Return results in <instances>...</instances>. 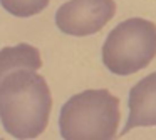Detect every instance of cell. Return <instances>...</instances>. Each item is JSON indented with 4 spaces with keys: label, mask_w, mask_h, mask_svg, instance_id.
Returning a JSON list of instances; mask_svg holds the SVG:
<instances>
[{
    "label": "cell",
    "mask_w": 156,
    "mask_h": 140,
    "mask_svg": "<svg viewBox=\"0 0 156 140\" xmlns=\"http://www.w3.org/2000/svg\"><path fill=\"white\" fill-rule=\"evenodd\" d=\"M41 67V52L34 45L17 43L14 47H5L0 50V83L14 72H19V70L35 72Z\"/></svg>",
    "instance_id": "cell-6"
},
{
    "label": "cell",
    "mask_w": 156,
    "mask_h": 140,
    "mask_svg": "<svg viewBox=\"0 0 156 140\" xmlns=\"http://www.w3.org/2000/svg\"><path fill=\"white\" fill-rule=\"evenodd\" d=\"M156 57V23L133 17L116 25L102 45V63L116 75H131Z\"/></svg>",
    "instance_id": "cell-3"
},
{
    "label": "cell",
    "mask_w": 156,
    "mask_h": 140,
    "mask_svg": "<svg viewBox=\"0 0 156 140\" xmlns=\"http://www.w3.org/2000/svg\"><path fill=\"white\" fill-rule=\"evenodd\" d=\"M119 120L118 97L106 88H91L62 105L59 130L64 140H114Z\"/></svg>",
    "instance_id": "cell-2"
},
{
    "label": "cell",
    "mask_w": 156,
    "mask_h": 140,
    "mask_svg": "<svg viewBox=\"0 0 156 140\" xmlns=\"http://www.w3.org/2000/svg\"><path fill=\"white\" fill-rule=\"evenodd\" d=\"M114 13V0H69L59 7L55 25L67 35L86 37L99 32Z\"/></svg>",
    "instance_id": "cell-4"
},
{
    "label": "cell",
    "mask_w": 156,
    "mask_h": 140,
    "mask_svg": "<svg viewBox=\"0 0 156 140\" xmlns=\"http://www.w3.org/2000/svg\"><path fill=\"white\" fill-rule=\"evenodd\" d=\"M49 2L51 0H0L2 7L9 13H12L14 17H20V18L32 17L42 12L49 5Z\"/></svg>",
    "instance_id": "cell-7"
},
{
    "label": "cell",
    "mask_w": 156,
    "mask_h": 140,
    "mask_svg": "<svg viewBox=\"0 0 156 140\" xmlns=\"http://www.w3.org/2000/svg\"><path fill=\"white\" fill-rule=\"evenodd\" d=\"M0 140H4V138H0Z\"/></svg>",
    "instance_id": "cell-8"
},
{
    "label": "cell",
    "mask_w": 156,
    "mask_h": 140,
    "mask_svg": "<svg viewBox=\"0 0 156 140\" xmlns=\"http://www.w3.org/2000/svg\"><path fill=\"white\" fill-rule=\"evenodd\" d=\"M51 88L42 75L30 70L14 72L0 83V122L19 140L39 137L51 117Z\"/></svg>",
    "instance_id": "cell-1"
},
{
    "label": "cell",
    "mask_w": 156,
    "mask_h": 140,
    "mask_svg": "<svg viewBox=\"0 0 156 140\" xmlns=\"http://www.w3.org/2000/svg\"><path fill=\"white\" fill-rule=\"evenodd\" d=\"M128 105L129 115L121 135L138 127H156V72L146 75L129 90Z\"/></svg>",
    "instance_id": "cell-5"
}]
</instances>
